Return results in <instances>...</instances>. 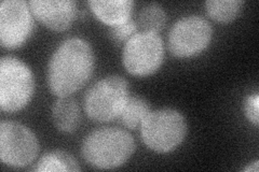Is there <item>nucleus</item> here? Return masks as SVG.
I'll return each mask as SVG.
<instances>
[{
	"instance_id": "f03ea898",
	"label": "nucleus",
	"mask_w": 259,
	"mask_h": 172,
	"mask_svg": "<svg viewBox=\"0 0 259 172\" xmlns=\"http://www.w3.org/2000/svg\"><path fill=\"white\" fill-rule=\"evenodd\" d=\"M135 151L133 137L120 128L106 127L89 135L81 153L89 165L97 169H115L132 156Z\"/></svg>"
},
{
	"instance_id": "ddd939ff",
	"label": "nucleus",
	"mask_w": 259,
	"mask_h": 172,
	"mask_svg": "<svg viewBox=\"0 0 259 172\" xmlns=\"http://www.w3.org/2000/svg\"><path fill=\"white\" fill-rule=\"evenodd\" d=\"M150 113V104L142 97L128 96L121 111L119 120L128 129H136L142 126L144 120Z\"/></svg>"
},
{
	"instance_id": "39448f33",
	"label": "nucleus",
	"mask_w": 259,
	"mask_h": 172,
	"mask_svg": "<svg viewBox=\"0 0 259 172\" xmlns=\"http://www.w3.org/2000/svg\"><path fill=\"white\" fill-rule=\"evenodd\" d=\"M127 98V82L122 77L110 76L88 89L83 108L91 120L106 123L119 118Z\"/></svg>"
},
{
	"instance_id": "1a4fd4ad",
	"label": "nucleus",
	"mask_w": 259,
	"mask_h": 172,
	"mask_svg": "<svg viewBox=\"0 0 259 172\" xmlns=\"http://www.w3.org/2000/svg\"><path fill=\"white\" fill-rule=\"evenodd\" d=\"M29 5L23 0H5L0 5V43L5 48H18L34 30Z\"/></svg>"
},
{
	"instance_id": "dca6fc26",
	"label": "nucleus",
	"mask_w": 259,
	"mask_h": 172,
	"mask_svg": "<svg viewBox=\"0 0 259 172\" xmlns=\"http://www.w3.org/2000/svg\"><path fill=\"white\" fill-rule=\"evenodd\" d=\"M139 23L145 31L158 34L165 25L166 13L158 4H147L139 13Z\"/></svg>"
},
{
	"instance_id": "6e6552de",
	"label": "nucleus",
	"mask_w": 259,
	"mask_h": 172,
	"mask_svg": "<svg viewBox=\"0 0 259 172\" xmlns=\"http://www.w3.org/2000/svg\"><path fill=\"white\" fill-rule=\"evenodd\" d=\"M213 29L200 15H189L178 20L168 34V48L176 57H192L208 46Z\"/></svg>"
},
{
	"instance_id": "f3484780",
	"label": "nucleus",
	"mask_w": 259,
	"mask_h": 172,
	"mask_svg": "<svg viewBox=\"0 0 259 172\" xmlns=\"http://www.w3.org/2000/svg\"><path fill=\"white\" fill-rule=\"evenodd\" d=\"M136 30H137V24L132 19H130L124 23L119 24V25L110 27L109 34L115 42L120 43V42H123V41L126 42L130 38L136 34Z\"/></svg>"
},
{
	"instance_id": "f257e3e1",
	"label": "nucleus",
	"mask_w": 259,
	"mask_h": 172,
	"mask_svg": "<svg viewBox=\"0 0 259 172\" xmlns=\"http://www.w3.org/2000/svg\"><path fill=\"white\" fill-rule=\"evenodd\" d=\"M94 69V54L90 43L70 38L56 48L48 67V86L58 97H66L82 88Z\"/></svg>"
},
{
	"instance_id": "0eeeda50",
	"label": "nucleus",
	"mask_w": 259,
	"mask_h": 172,
	"mask_svg": "<svg viewBox=\"0 0 259 172\" xmlns=\"http://www.w3.org/2000/svg\"><path fill=\"white\" fill-rule=\"evenodd\" d=\"M39 142L29 128L15 122L0 124V158L6 165L22 168L35 160Z\"/></svg>"
},
{
	"instance_id": "2eb2a0df",
	"label": "nucleus",
	"mask_w": 259,
	"mask_h": 172,
	"mask_svg": "<svg viewBox=\"0 0 259 172\" xmlns=\"http://www.w3.org/2000/svg\"><path fill=\"white\" fill-rule=\"evenodd\" d=\"M243 6L240 0H208L205 3L207 14L220 23H228L239 15Z\"/></svg>"
},
{
	"instance_id": "9d476101",
	"label": "nucleus",
	"mask_w": 259,
	"mask_h": 172,
	"mask_svg": "<svg viewBox=\"0 0 259 172\" xmlns=\"http://www.w3.org/2000/svg\"><path fill=\"white\" fill-rule=\"evenodd\" d=\"M28 5L32 15L54 31L68 29L77 14V5L72 0H31Z\"/></svg>"
},
{
	"instance_id": "6ab92c4d",
	"label": "nucleus",
	"mask_w": 259,
	"mask_h": 172,
	"mask_svg": "<svg viewBox=\"0 0 259 172\" xmlns=\"http://www.w3.org/2000/svg\"><path fill=\"white\" fill-rule=\"evenodd\" d=\"M244 171H246V172H257L258 171V160H256L255 162H253V163H250V165H248L246 168H244Z\"/></svg>"
},
{
	"instance_id": "9b49d317",
	"label": "nucleus",
	"mask_w": 259,
	"mask_h": 172,
	"mask_svg": "<svg viewBox=\"0 0 259 172\" xmlns=\"http://www.w3.org/2000/svg\"><path fill=\"white\" fill-rule=\"evenodd\" d=\"M89 7L97 19L112 27L131 19L134 3L132 0H92Z\"/></svg>"
},
{
	"instance_id": "423d86ee",
	"label": "nucleus",
	"mask_w": 259,
	"mask_h": 172,
	"mask_svg": "<svg viewBox=\"0 0 259 172\" xmlns=\"http://www.w3.org/2000/svg\"><path fill=\"white\" fill-rule=\"evenodd\" d=\"M163 41L156 32H136L123 47L122 61L127 72L136 77L155 73L163 63Z\"/></svg>"
},
{
	"instance_id": "20e7f679",
	"label": "nucleus",
	"mask_w": 259,
	"mask_h": 172,
	"mask_svg": "<svg viewBox=\"0 0 259 172\" xmlns=\"http://www.w3.org/2000/svg\"><path fill=\"white\" fill-rule=\"evenodd\" d=\"M143 142L150 150L167 153L175 150L187 135V123L176 110L150 111L141 126Z\"/></svg>"
},
{
	"instance_id": "a211bd4d",
	"label": "nucleus",
	"mask_w": 259,
	"mask_h": 172,
	"mask_svg": "<svg viewBox=\"0 0 259 172\" xmlns=\"http://www.w3.org/2000/svg\"><path fill=\"white\" fill-rule=\"evenodd\" d=\"M258 106H259V95L258 93H255L247 97L245 101L244 110L247 119L253 123L255 126H258L259 124V112H258Z\"/></svg>"
},
{
	"instance_id": "f8f14e48",
	"label": "nucleus",
	"mask_w": 259,
	"mask_h": 172,
	"mask_svg": "<svg viewBox=\"0 0 259 172\" xmlns=\"http://www.w3.org/2000/svg\"><path fill=\"white\" fill-rule=\"evenodd\" d=\"M80 109L77 101L69 96L60 97L52 108V120L62 133H72L80 124Z\"/></svg>"
},
{
	"instance_id": "7ed1b4c3",
	"label": "nucleus",
	"mask_w": 259,
	"mask_h": 172,
	"mask_svg": "<svg viewBox=\"0 0 259 172\" xmlns=\"http://www.w3.org/2000/svg\"><path fill=\"white\" fill-rule=\"evenodd\" d=\"M35 89L34 75L25 63L14 56L0 61V108L18 112L30 101Z\"/></svg>"
},
{
	"instance_id": "4468645a",
	"label": "nucleus",
	"mask_w": 259,
	"mask_h": 172,
	"mask_svg": "<svg viewBox=\"0 0 259 172\" xmlns=\"http://www.w3.org/2000/svg\"><path fill=\"white\" fill-rule=\"evenodd\" d=\"M34 170L45 171H80L77 160L70 154L64 151H52L46 153L37 162Z\"/></svg>"
}]
</instances>
